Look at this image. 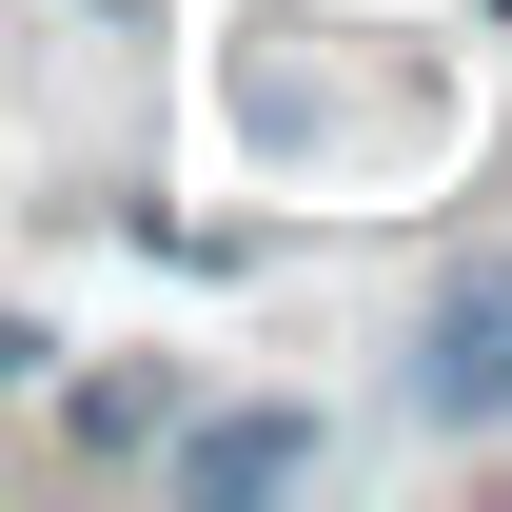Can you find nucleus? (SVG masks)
Listing matches in <instances>:
<instances>
[{"label":"nucleus","instance_id":"obj_1","mask_svg":"<svg viewBox=\"0 0 512 512\" xmlns=\"http://www.w3.org/2000/svg\"><path fill=\"white\" fill-rule=\"evenodd\" d=\"M414 394H434L453 434H493V414H512V256H453V276H434V335H414Z\"/></svg>","mask_w":512,"mask_h":512},{"label":"nucleus","instance_id":"obj_2","mask_svg":"<svg viewBox=\"0 0 512 512\" xmlns=\"http://www.w3.org/2000/svg\"><path fill=\"white\" fill-rule=\"evenodd\" d=\"M276 473H316V414H197L178 434V493H276Z\"/></svg>","mask_w":512,"mask_h":512},{"label":"nucleus","instance_id":"obj_3","mask_svg":"<svg viewBox=\"0 0 512 512\" xmlns=\"http://www.w3.org/2000/svg\"><path fill=\"white\" fill-rule=\"evenodd\" d=\"M158 434H178V375H99L79 394V453H158Z\"/></svg>","mask_w":512,"mask_h":512},{"label":"nucleus","instance_id":"obj_4","mask_svg":"<svg viewBox=\"0 0 512 512\" xmlns=\"http://www.w3.org/2000/svg\"><path fill=\"white\" fill-rule=\"evenodd\" d=\"M20 375H40V335H20V316H0V394H20Z\"/></svg>","mask_w":512,"mask_h":512},{"label":"nucleus","instance_id":"obj_5","mask_svg":"<svg viewBox=\"0 0 512 512\" xmlns=\"http://www.w3.org/2000/svg\"><path fill=\"white\" fill-rule=\"evenodd\" d=\"M493 20H512V0H493Z\"/></svg>","mask_w":512,"mask_h":512}]
</instances>
